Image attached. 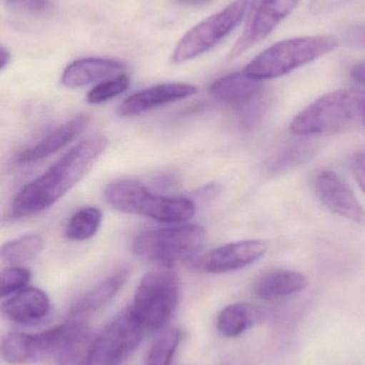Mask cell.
<instances>
[{"instance_id":"cell-29","label":"cell","mask_w":365,"mask_h":365,"mask_svg":"<svg viewBox=\"0 0 365 365\" xmlns=\"http://www.w3.org/2000/svg\"><path fill=\"white\" fill-rule=\"evenodd\" d=\"M343 42L351 48L365 49V25H353L343 31Z\"/></svg>"},{"instance_id":"cell-17","label":"cell","mask_w":365,"mask_h":365,"mask_svg":"<svg viewBox=\"0 0 365 365\" xmlns=\"http://www.w3.org/2000/svg\"><path fill=\"white\" fill-rule=\"evenodd\" d=\"M126 68L122 62L109 58H84L69 64L61 75V83L79 88L111 76H117Z\"/></svg>"},{"instance_id":"cell-30","label":"cell","mask_w":365,"mask_h":365,"mask_svg":"<svg viewBox=\"0 0 365 365\" xmlns=\"http://www.w3.org/2000/svg\"><path fill=\"white\" fill-rule=\"evenodd\" d=\"M353 173L356 181L365 195V154H356L353 160Z\"/></svg>"},{"instance_id":"cell-18","label":"cell","mask_w":365,"mask_h":365,"mask_svg":"<svg viewBox=\"0 0 365 365\" xmlns=\"http://www.w3.org/2000/svg\"><path fill=\"white\" fill-rule=\"evenodd\" d=\"M130 277V269L122 267L107 277L104 281L86 292L79 298L69 310L71 319H81L86 315L92 314L106 306L122 289Z\"/></svg>"},{"instance_id":"cell-14","label":"cell","mask_w":365,"mask_h":365,"mask_svg":"<svg viewBox=\"0 0 365 365\" xmlns=\"http://www.w3.org/2000/svg\"><path fill=\"white\" fill-rule=\"evenodd\" d=\"M209 92L212 98L236 110L246 108L265 98L263 81L249 76L244 71L214 81Z\"/></svg>"},{"instance_id":"cell-25","label":"cell","mask_w":365,"mask_h":365,"mask_svg":"<svg viewBox=\"0 0 365 365\" xmlns=\"http://www.w3.org/2000/svg\"><path fill=\"white\" fill-rule=\"evenodd\" d=\"M31 279V272L21 266H12L2 270L0 274V296L9 297L27 287Z\"/></svg>"},{"instance_id":"cell-34","label":"cell","mask_w":365,"mask_h":365,"mask_svg":"<svg viewBox=\"0 0 365 365\" xmlns=\"http://www.w3.org/2000/svg\"><path fill=\"white\" fill-rule=\"evenodd\" d=\"M364 121L365 123V105H364Z\"/></svg>"},{"instance_id":"cell-31","label":"cell","mask_w":365,"mask_h":365,"mask_svg":"<svg viewBox=\"0 0 365 365\" xmlns=\"http://www.w3.org/2000/svg\"><path fill=\"white\" fill-rule=\"evenodd\" d=\"M351 77L357 83L365 85V62H361L351 68Z\"/></svg>"},{"instance_id":"cell-9","label":"cell","mask_w":365,"mask_h":365,"mask_svg":"<svg viewBox=\"0 0 365 365\" xmlns=\"http://www.w3.org/2000/svg\"><path fill=\"white\" fill-rule=\"evenodd\" d=\"M146 332L130 307L90 343L77 365H119L139 346Z\"/></svg>"},{"instance_id":"cell-13","label":"cell","mask_w":365,"mask_h":365,"mask_svg":"<svg viewBox=\"0 0 365 365\" xmlns=\"http://www.w3.org/2000/svg\"><path fill=\"white\" fill-rule=\"evenodd\" d=\"M196 92L197 88L190 83H161L129 96L120 105L119 113L124 117H134L156 107L190 98Z\"/></svg>"},{"instance_id":"cell-33","label":"cell","mask_w":365,"mask_h":365,"mask_svg":"<svg viewBox=\"0 0 365 365\" xmlns=\"http://www.w3.org/2000/svg\"><path fill=\"white\" fill-rule=\"evenodd\" d=\"M11 61V53L9 49L1 46L0 48V70L4 71Z\"/></svg>"},{"instance_id":"cell-10","label":"cell","mask_w":365,"mask_h":365,"mask_svg":"<svg viewBox=\"0 0 365 365\" xmlns=\"http://www.w3.org/2000/svg\"><path fill=\"white\" fill-rule=\"evenodd\" d=\"M300 0H253L246 28L229 53L235 59L267 38L294 12Z\"/></svg>"},{"instance_id":"cell-22","label":"cell","mask_w":365,"mask_h":365,"mask_svg":"<svg viewBox=\"0 0 365 365\" xmlns=\"http://www.w3.org/2000/svg\"><path fill=\"white\" fill-rule=\"evenodd\" d=\"M43 240L40 235L21 236L2 245L1 259L4 263L17 266L32 261L40 255Z\"/></svg>"},{"instance_id":"cell-5","label":"cell","mask_w":365,"mask_h":365,"mask_svg":"<svg viewBox=\"0 0 365 365\" xmlns=\"http://www.w3.org/2000/svg\"><path fill=\"white\" fill-rule=\"evenodd\" d=\"M338 45V38L332 36L287 38L256 56L244 72L263 81L278 78L331 53Z\"/></svg>"},{"instance_id":"cell-32","label":"cell","mask_w":365,"mask_h":365,"mask_svg":"<svg viewBox=\"0 0 365 365\" xmlns=\"http://www.w3.org/2000/svg\"><path fill=\"white\" fill-rule=\"evenodd\" d=\"M176 4L184 6H193V8H199V6H207L211 4L214 0H174Z\"/></svg>"},{"instance_id":"cell-6","label":"cell","mask_w":365,"mask_h":365,"mask_svg":"<svg viewBox=\"0 0 365 365\" xmlns=\"http://www.w3.org/2000/svg\"><path fill=\"white\" fill-rule=\"evenodd\" d=\"M207 238L205 227L199 225H176L148 230L135 236L132 252L135 257L173 267L196 257Z\"/></svg>"},{"instance_id":"cell-4","label":"cell","mask_w":365,"mask_h":365,"mask_svg":"<svg viewBox=\"0 0 365 365\" xmlns=\"http://www.w3.org/2000/svg\"><path fill=\"white\" fill-rule=\"evenodd\" d=\"M104 197L107 203L119 212L148 217L159 222L184 223L196 212L195 204L190 199L154 195L134 180L109 182Z\"/></svg>"},{"instance_id":"cell-12","label":"cell","mask_w":365,"mask_h":365,"mask_svg":"<svg viewBox=\"0 0 365 365\" xmlns=\"http://www.w3.org/2000/svg\"><path fill=\"white\" fill-rule=\"evenodd\" d=\"M314 187L319 200L328 210L358 225H365V212L361 204L338 173L321 171L315 178Z\"/></svg>"},{"instance_id":"cell-16","label":"cell","mask_w":365,"mask_h":365,"mask_svg":"<svg viewBox=\"0 0 365 365\" xmlns=\"http://www.w3.org/2000/svg\"><path fill=\"white\" fill-rule=\"evenodd\" d=\"M89 118L85 115H79L69 122L62 124L59 128L49 132L36 145L28 149L23 150L17 154L16 163L19 165L32 164L44 160L69 145L75 137L79 136L84 128L87 126Z\"/></svg>"},{"instance_id":"cell-2","label":"cell","mask_w":365,"mask_h":365,"mask_svg":"<svg viewBox=\"0 0 365 365\" xmlns=\"http://www.w3.org/2000/svg\"><path fill=\"white\" fill-rule=\"evenodd\" d=\"M87 340V327L74 319L40 334H10L1 343L2 359L9 364L27 365L55 358L59 365L76 359Z\"/></svg>"},{"instance_id":"cell-3","label":"cell","mask_w":365,"mask_h":365,"mask_svg":"<svg viewBox=\"0 0 365 365\" xmlns=\"http://www.w3.org/2000/svg\"><path fill=\"white\" fill-rule=\"evenodd\" d=\"M364 90L330 92L294 118L291 133L298 136H328L351 130L364 120Z\"/></svg>"},{"instance_id":"cell-20","label":"cell","mask_w":365,"mask_h":365,"mask_svg":"<svg viewBox=\"0 0 365 365\" xmlns=\"http://www.w3.org/2000/svg\"><path fill=\"white\" fill-rule=\"evenodd\" d=\"M261 313L249 304H233L225 307L216 319L218 331L225 338L241 336L249 328L259 323Z\"/></svg>"},{"instance_id":"cell-1","label":"cell","mask_w":365,"mask_h":365,"mask_svg":"<svg viewBox=\"0 0 365 365\" xmlns=\"http://www.w3.org/2000/svg\"><path fill=\"white\" fill-rule=\"evenodd\" d=\"M109 140L102 135L88 137L66 152L51 168L19 191L11 205L14 218L44 212L74 188L106 151Z\"/></svg>"},{"instance_id":"cell-26","label":"cell","mask_w":365,"mask_h":365,"mask_svg":"<svg viewBox=\"0 0 365 365\" xmlns=\"http://www.w3.org/2000/svg\"><path fill=\"white\" fill-rule=\"evenodd\" d=\"M311 154V148L306 145H296V147L289 148L283 151L278 158H274L270 166V170L278 173L283 169L289 167L295 166L299 163L304 162Z\"/></svg>"},{"instance_id":"cell-24","label":"cell","mask_w":365,"mask_h":365,"mask_svg":"<svg viewBox=\"0 0 365 365\" xmlns=\"http://www.w3.org/2000/svg\"><path fill=\"white\" fill-rule=\"evenodd\" d=\"M129 86H130V78L128 75H117L92 88L88 93L87 102L91 105L102 104L126 92Z\"/></svg>"},{"instance_id":"cell-8","label":"cell","mask_w":365,"mask_h":365,"mask_svg":"<svg viewBox=\"0 0 365 365\" xmlns=\"http://www.w3.org/2000/svg\"><path fill=\"white\" fill-rule=\"evenodd\" d=\"M252 2L233 0L223 10L197 24L180 38L171 55V62L182 64L211 51L244 21Z\"/></svg>"},{"instance_id":"cell-15","label":"cell","mask_w":365,"mask_h":365,"mask_svg":"<svg viewBox=\"0 0 365 365\" xmlns=\"http://www.w3.org/2000/svg\"><path fill=\"white\" fill-rule=\"evenodd\" d=\"M51 302L42 289L26 287L1 304V313L6 319L19 325H36L49 317Z\"/></svg>"},{"instance_id":"cell-28","label":"cell","mask_w":365,"mask_h":365,"mask_svg":"<svg viewBox=\"0 0 365 365\" xmlns=\"http://www.w3.org/2000/svg\"><path fill=\"white\" fill-rule=\"evenodd\" d=\"M353 1L355 0H310L309 11L313 15H327Z\"/></svg>"},{"instance_id":"cell-27","label":"cell","mask_w":365,"mask_h":365,"mask_svg":"<svg viewBox=\"0 0 365 365\" xmlns=\"http://www.w3.org/2000/svg\"><path fill=\"white\" fill-rule=\"evenodd\" d=\"M8 6L32 14H47L53 10L51 0H2Z\"/></svg>"},{"instance_id":"cell-19","label":"cell","mask_w":365,"mask_h":365,"mask_svg":"<svg viewBox=\"0 0 365 365\" xmlns=\"http://www.w3.org/2000/svg\"><path fill=\"white\" fill-rule=\"evenodd\" d=\"M309 280L301 272L279 269L264 274L255 285V294L263 300H274L300 293L308 287Z\"/></svg>"},{"instance_id":"cell-11","label":"cell","mask_w":365,"mask_h":365,"mask_svg":"<svg viewBox=\"0 0 365 365\" xmlns=\"http://www.w3.org/2000/svg\"><path fill=\"white\" fill-rule=\"evenodd\" d=\"M268 244L261 240L229 242L195 257L193 268L209 274H226L252 265L267 252Z\"/></svg>"},{"instance_id":"cell-21","label":"cell","mask_w":365,"mask_h":365,"mask_svg":"<svg viewBox=\"0 0 365 365\" xmlns=\"http://www.w3.org/2000/svg\"><path fill=\"white\" fill-rule=\"evenodd\" d=\"M102 219V212L99 208L92 206L81 208L69 219L64 236L74 242L90 240L100 229Z\"/></svg>"},{"instance_id":"cell-23","label":"cell","mask_w":365,"mask_h":365,"mask_svg":"<svg viewBox=\"0 0 365 365\" xmlns=\"http://www.w3.org/2000/svg\"><path fill=\"white\" fill-rule=\"evenodd\" d=\"M180 331L176 328L161 334L148 353L146 365H171L180 344Z\"/></svg>"},{"instance_id":"cell-7","label":"cell","mask_w":365,"mask_h":365,"mask_svg":"<svg viewBox=\"0 0 365 365\" xmlns=\"http://www.w3.org/2000/svg\"><path fill=\"white\" fill-rule=\"evenodd\" d=\"M178 300L177 274L169 266H158L144 274L131 309L146 331H159L175 314Z\"/></svg>"}]
</instances>
